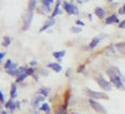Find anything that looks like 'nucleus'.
<instances>
[{
	"label": "nucleus",
	"instance_id": "f257e3e1",
	"mask_svg": "<svg viewBox=\"0 0 125 114\" xmlns=\"http://www.w3.org/2000/svg\"><path fill=\"white\" fill-rule=\"evenodd\" d=\"M105 73L109 78V81L111 83L113 88L119 89V90H125V75L121 73V70L115 67V65H109L105 70Z\"/></svg>",
	"mask_w": 125,
	"mask_h": 114
},
{
	"label": "nucleus",
	"instance_id": "f03ea898",
	"mask_svg": "<svg viewBox=\"0 0 125 114\" xmlns=\"http://www.w3.org/2000/svg\"><path fill=\"white\" fill-rule=\"evenodd\" d=\"M94 80H95V83L99 85V88H100L101 90H104L105 93L113 90L111 83L109 81V79H105V77H104L103 74H99V73L95 74V75H94Z\"/></svg>",
	"mask_w": 125,
	"mask_h": 114
},
{
	"label": "nucleus",
	"instance_id": "7ed1b4c3",
	"mask_svg": "<svg viewBox=\"0 0 125 114\" xmlns=\"http://www.w3.org/2000/svg\"><path fill=\"white\" fill-rule=\"evenodd\" d=\"M84 93H85V95L88 98L95 99V100H109L110 99V97L106 94L105 91H99V90H93L90 88H85Z\"/></svg>",
	"mask_w": 125,
	"mask_h": 114
},
{
	"label": "nucleus",
	"instance_id": "20e7f679",
	"mask_svg": "<svg viewBox=\"0 0 125 114\" xmlns=\"http://www.w3.org/2000/svg\"><path fill=\"white\" fill-rule=\"evenodd\" d=\"M88 102H89V105L90 108L98 113V114H108V109L105 108V105H103L99 100H95V99H91V98H88Z\"/></svg>",
	"mask_w": 125,
	"mask_h": 114
},
{
	"label": "nucleus",
	"instance_id": "39448f33",
	"mask_svg": "<svg viewBox=\"0 0 125 114\" xmlns=\"http://www.w3.org/2000/svg\"><path fill=\"white\" fill-rule=\"evenodd\" d=\"M62 9L65 10L68 15H79V9L74 3H69L66 0H62Z\"/></svg>",
	"mask_w": 125,
	"mask_h": 114
},
{
	"label": "nucleus",
	"instance_id": "423d86ee",
	"mask_svg": "<svg viewBox=\"0 0 125 114\" xmlns=\"http://www.w3.org/2000/svg\"><path fill=\"white\" fill-rule=\"evenodd\" d=\"M34 18V11H26L25 16H24V22H23V26H21V32H26V30L30 28L31 22H33Z\"/></svg>",
	"mask_w": 125,
	"mask_h": 114
},
{
	"label": "nucleus",
	"instance_id": "0eeeda50",
	"mask_svg": "<svg viewBox=\"0 0 125 114\" xmlns=\"http://www.w3.org/2000/svg\"><path fill=\"white\" fill-rule=\"evenodd\" d=\"M103 54L108 57V58H113V57H115L118 54V51H116V48H115V44H109L106 45L105 48L103 49Z\"/></svg>",
	"mask_w": 125,
	"mask_h": 114
},
{
	"label": "nucleus",
	"instance_id": "6e6552de",
	"mask_svg": "<svg viewBox=\"0 0 125 114\" xmlns=\"http://www.w3.org/2000/svg\"><path fill=\"white\" fill-rule=\"evenodd\" d=\"M55 24H56V19H53V18L46 19L45 22H44V24L41 25V28L39 29V33H44L45 30H48V29L51 28V26H54Z\"/></svg>",
	"mask_w": 125,
	"mask_h": 114
},
{
	"label": "nucleus",
	"instance_id": "1a4fd4ad",
	"mask_svg": "<svg viewBox=\"0 0 125 114\" xmlns=\"http://www.w3.org/2000/svg\"><path fill=\"white\" fill-rule=\"evenodd\" d=\"M100 41H101V39L99 38V36H95V38H93L91 40H90V43L84 48L86 51H91V50H94V49H95L99 44H100Z\"/></svg>",
	"mask_w": 125,
	"mask_h": 114
},
{
	"label": "nucleus",
	"instance_id": "9d476101",
	"mask_svg": "<svg viewBox=\"0 0 125 114\" xmlns=\"http://www.w3.org/2000/svg\"><path fill=\"white\" fill-rule=\"evenodd\" d=\"M121 22V20L119 19L118 14H111L109 16L105 18V20H104V23H105V25H111V24H119Z\"/></svg>",
	"mask_w": 125,
	"mask_h": 114
},
{
	"label": "nucleus",
	"instance_id": "9b49d317",
	"mask_svg": "<svg viewBox=\"0 0 125 114\" xmlns=\"http://www.w3.org/2000/svg\"><path fill=\"white\" fill-rule=\"evenodd\" d=\"M61 4H62L61 0H56V1H55V9H53V11H51V14H50V18L55 19L58 15H60V14L62 13V10H61V8H60Z\"/></svg>",
	"mask_w": 125,
	"mask_h": 114
},
{
	"label": "nucleus",
	"instance_id": "f8f14e48",
	"mask_svg": "<svg viewBox=\"0 0 125 114\" xmlns=\"http://www.w3.org/2000/svg\"><path fill=\"white\" fill-rule=\"evenodd\" d=\"M45 67H46L48 69H50V70L55 71V73H60V71L62 70V67H61V64H59L58 61H50V63H48Z\"/></svg>",
	"mask_w": 125,
	"mask_h": 114
},
{
	"label": "nucleus",
	"instance_id": "ddd939ff",
	"mask_svg": "<svg viewBox=\"0 0 125 114\" xmlns=\"http://www.w3.org/2000/svg\"><path fill=\"white\" fill-rule=\"evenodd\" d=\"M93 14L95 15V16H98L100 20H103V19H105L106 16V10L104 9V8H101V6H96L95 9H94V11H93Z\"/></svg>",
	"mask_w": 125,
	"mask_h": 114
},
{
	"label": "nucleus",
	"instance_id": "4468645a",
	"mask_svg": "<svg viewBox=\"0 0 125 114\" xmlns=\"http://www.w3.org/2000/svg\"><path fill=\"white\" fill-rule=\"evenodd\" d=\"M5 109L11 114V113H15L18 109H16V105H15V100L14 99H9V100H6V103H5Z\"/></svg>",
	"mask_w": 125,
	"mask_h": 114
},
{
	"label": "nucleus",
	"instance_id": "2eb2a0df",
	"mask_svg": "<svg viewBox=\"0 0 125 114\" xmlns=\"http://www.w3.org/2000/svg\"><path fill=\"white\" fill-rule=\"evenodd\" d=\"M51 55H53V57L56 59L58 63L60 64L61 61H62V58L66 55V50H55V51H53V53H51Z\"/></svg>",
	"mask_w": 125,
	"mask_h": 114
},
{
	"label": "nucleus",
	"instance_id": "dca6fc26",
	"mask_svg": "<svg viewBox=\"0 0 125 114\" xmlns=\"http://www.w3.org/2000/svg\"><path fill=\"white\" fill-rule=\"evenodd\" d=\"M50 93H51V89H50L49 87H41V88L38 89L36 95H43V97L48 98V97L50 95Z\"/></svg>",
	"mask_w": 125,
	"mask_h": 114
},
{
	"label": "nucleus",
	"instance_id": "f3484780",
	"mask_svg": "<svg viewBox=\"0 0 125 114\" xmlns=\"http://www.w3.org/2000/svg\"><path fill=\"white\" fill-rule=\"evenodd\" d=\"M70 100H71V89L68 88L65 90V93H64V103H62V104H64L65 107H69Z\"/></svg>",
	"mask_w": 125,
	"mask_h": 114
},
{
	"label": "nucleus",
	"instance_id": "a211bd4d",
	"mask_svg": "<svg viewBox=\"0 0 125 114\" xmlns=\"http://www.w3.org/2000/svg\"><path fill=\"white\" fill-rule=\"evenodd\" d=\"M39 110H40V112H43V113H45V114H53V110H51L50 104H49V103H46V102L43 103V104L40 105Z\"/></svg>",
	"mask_w": 125,
	"mask_h": 114
},
{
	"label": "nucleus",
	"instance_id": "6ab92c4d",
	"mask_svg": "<svg viewBox=\"0 0 125 114\" xmlns=\"http://www.w3.org/2000/svg\"><path fill=\"white\" fill-rule=\"evenodd\" d=\"M115 48H116V51L121 55H125V41H118L115 44Z\"/></svg>",
	"mask_w": 125,
	"mask_h": 114
},
{
	"label": "nucleus",
	"instance_id": "aec40b11",
	"mask_svg": "<svg viewBox=\"0 0 125 114\" xmlns=\"http://www.w3.org/2000/svg\"><path fill=\"white\" fill-rule=\"evenodd\" d=\"M18 97V85L16 83H13L10 87V99H15Z\"/></svg>",
	"mask_w": 125,
	"mask_h": 114
},
{
	"label": "nucleus",
	"instance_id": "412c9836",
	"mask_svg": "<svg viewBox=\"0 0 125 114\" xmlns=\"http://www.w3.org/2000/svg\"><path fill=\"white\" fill-rule=\"evenodd\" d=\"M11 43H13V38L9 36V35H5V36L3 38L1 45H3L4 48H8V46H10V44H11Z\"/></svg>",
	"mask_w": 125,
	"mask_h": 114
},
{
	"label": "nucleus",
	"instance_id": "4be33fe9",
	"mask_svg": "<svg viewBox=\"0 0 125 114\" xmlns=\"http://www.w3.org/2000/svg\"><path fill=\"white\" fill-rule=\"evenodd\" d=\"M38 5V0H29L28 1V11H34Z\"/></svg>",
	"mask_w": 125,
	"mask_h": 114
},
{
	"label": "nucleus",
	"instance_id": "5701e85b",
	"mask_svg": "<svg viewBox=\"0 0 125 114\" xmlns=\"http://www.w3.org/2000/svg\"><path fill=\"white\" fill-rule=\"evenodd\" d=\"M54 114H69V112H68V107H65L64 104L59 105V107H58V109L55 110V113H54Z\"/></svg>",
	"mask_w": 125,
	"mask_h": 114
},
{
	"label": "nucleus",
	"instance_id": "b1692460",
	"mask_svg": "<svg viewBox=\"0 0 125 114\" xmlns=\"http://www.w3.org/2000/svg\"><path fill=\"white\" fill-rule=\"evenodd\" d=\"M28 77H29V75H28L26 73H21V74H19V75L15 78V83H16V84H18V83H23Z\"/></svg>",
	"mask_w": 125,
	"mask_h": 114
},
{
	"label": "nucleus",
	"instance_id": "393cba45",
	"mask_svg": "<svg viewBox=\"0 0 125 114\" xmlns=\"http://www.w3.org/2000/svg\"><path fill=\"white\" fill-rule=\"evenodd\" d=\"M81 32H83V28H80L78 25H73L70 28V33H73V34H80Z\"/></svg>",
	"mask_w": 125,
	"mask_h": 114
},
{
	"label": "nucleus",
	"instance_id": "a878e982",
	"mask_svg": "<svg viewBox=\"0 0 125 114\" xmlns=\"http://www.w3.org/2000/svg\"><path fill=\"white\" fill-rule=\"evenodd\" d=\"M36 71H39L36 68H31V67H28V69L25 70V73H26L29 77H33V75L36 73Z\"/></svg>",
	"mask_w": 125,
	"mask_h": 114
},
{
	"label": "nucleus",
	"instance_id": "bb28decb",
	"mask_svg": "<svg viewBox=\"0 0 125 114\" xmlns=\"http://www.w3.org/2000/svg\"><path fill=\"white\" fill-rule=\"evenodd\" d=\"M50 71L48 70V68H43V69H39V75L41 77H49Z\"/></svg>",
	"mask_w": 125,
	"mask_h": 114
},
{
	"label": "nucleus",
	"instance_id": "cd10ccee",
	"mask_svg": "<svg viewBox=\"0 0 125 114\" xmlns=\"http://www.w3.org/2000/svg\"><path fill=\"white\" fill-rule=\"evenodd\" d=\"M85 70H86V65H85V64H81V65H79V67H78V69H76V73L83 74V73H85Z\"/></svg>",
	"mask_w": 125,
	"mask_h": 114
},
{
	"label": "nucleus",
	"instance_id": "c85d7f7f",
	"mask_svg": "<svg viewBox=\"0 0 125 114\" xmlns=\"http://www.w3.org/2000/svg\"><path fill=\"white\" fill-rule=\"evenodd\" d=\"M75 25H78V26H80V28H84V26H85V22H83L81 19H76V20H75Z\"/></svg>",
	"mask_w": 125,
	"mask_h": 114
},
{
	"label": "nucleus",
	"instance_id": "c756f323",
	"mask_svg": "<svg viewBox=\"0 0 125 114\" xmlns=\"http://www.w3.org/2000/svg\"><path fill=\"white\" fill-rule=\"evenodd\" d=\"M118 15H125V3L119 8V10H118Z\"/></svg>",
	"mask_w": 125,
	"mask_h": 114
},
{
	"label": "nucleus",
	"instance_id": "7c9ffc66",
	"mask_svg": "<svg viewBox=\"0 0 125 114\" xmlns=\"http://www.w3.org/2000/svg\"><path fill=\"white\" fill-rule=\"evenodd\" d=\"M0 103H1V104H4V105H5V103H6L5 97H4V94H3V91H1V90H0Z\"/></svg>",
	"mask_w": 125,
	"mask_h": 114
},
{
	"label": "nucleus",
	"instance_id": "2f4dec72",
	"mask_svg": "<svg viewBox=\"0 0 125 114\" xmlns=\"http://www.w3.org/2000/svg\"><path fill=\"white\" fill-rule=\"evenodd\" d=\"M29 65H30L31 68H36V65H38V60H35V59H34V60H31L30 63H29Z\"/></svg>",
	"mask_w": 125,
	"mask_h": 114
},
{
	"label": "nucleus",
	"instance_id": "473e14b6",
	"mask_svg": "<svg viewBox=\"0 0 125 114\" xmlns=\"http://www.w3.org/2000/svg\"><path fill=\"white\" fill-rule=\"evenodd\" d=\"M5 57H6V53H5V51H0V64H1V61L5 59Z\"/></svg>",
	"mask_w": 125,
	"mask_h": 114
},
{
	"label": "nucleus",
	"instance_id": "72a5a7b5",
	"mask_svg": "<svg viewBox=\"0 0 125 114\" xmlns=\"http://www.w3.org/2000/svg\"><path fill=\"white\" fill-rule=\"evenodd\" d=\"M15 105H16V109H18V110H20V109H21V102L15 100Z\"/></svg>",
	"mask_w": 125,
	"mask_h": 114
},
{
	"label": "nucleus",
	"instance_id": "f704fd0d",
	"mask_svg": "<svg viewBox=\"0 0 125 114\" xmlns=\"http://www.w3.org/2000/svg\"><path fill=\"white\" fill-rule=\"evenodd\" d=\"M118 25H119L120 29H125V20H121V22H120Z\"/></svg>",
	"mask_w": 125,
	"mask_h": 114
},
{
	"label": "nucleus",
	"instance_id": "c9c22d12",
	"mask_svg": "<svg viewBox=\"0 0 125 114\" xmlns=\"http://www.w3.org/2000/svg\"><path fill=\"white\" fill-rule=\"evenodd\" d=\"M65 75H66V78H70V75H71V69H66Z\"/></svg>",
	"mask_w": 125,
	"mask_h": 114
},
{
	"label": "nucleus",
	"instance_id": "e433bc0d",
	"mask_svg": "<svg viewBox=\"0 0 125 114\" xmlns=\"http://www.w3.org/2000/svg\"><path fill=\"white\" fill-rule=\"evenodd\" d=\"M33 79H34L35 81H39V74H36V73H35V74L33 75Z\"/></svg>",
	"mask_w": 125,
	"mask_h": 114
},
{
	"label": "nucleus",
	"instance_id": "4c0bfd02",
	"mask_svg": "<svg viewBox=\"0 0 125 114\" xmlns=\"http://www.w3.org/2000/svg\"><path fill=\"white\" fill-rule=\"evenodd\" d=\"M41 1H46V3H49V4H53L55 0H41Z\"/></svg>",
	"mask_w": 125,
	"mask_h": 114
},
{
	"label": "nucleus",
	"instance_id": "58836bf2",
	"mask_svg": "<svg viewBox=\"0 0 125 114\" xmlns=\"http://www.w3.org/2000/svg\"><path fill=\"white\" fill-rule=\"evenodd\" d=\"M0 114H10L6 109H4V110H1V112H0Z\"/></svg>",
	"mask_w": 125,
	"mask_h": 114
},
{
	"label": "nucleus",
	"instance_id": "ea45409f",
	"mask_svg": "<svg viewBox=\"0 0 125 114\" xmlns=\"http://www.w3.org/2000/svg\"><path fill=\"white\" fill-rule=\"evenodd\" d=\"M69 114H80V113H79V112H75V110H74V112H71V113H69Z\"/></svg>",
	"mask_w": 125,
	"mask_h": 114
},
{
	"label": "nucleus",
	"instance_id": "a19ab883",
	"mask_svg": "<svg viewBox=\"0 0 125 114\" xmlns=\"http://www.w3.org/2000/svg\"><path fill=\"white\" fill-rule=\"evenodd\" d=\"M106 1H108L109 4H113V3H114V0H106Z\"/></svg>",
	"mask_w": 125,
	"mask_h": 114
},
{
	"label": "nucleus",
	"instance_id": "79ce46f5",
	"mask_svg": "<svg viewBox=\"0 0 125 114\" xmlns=\"http://www.w3.org/2000/svg\"><path fill=\"white\" fill-rule=\"evenodd\" d=\"M36 114H39V113H36Z\"/></svg>",
	"mask_w": 125,
	"mask_h": 114
}]
</instances>
